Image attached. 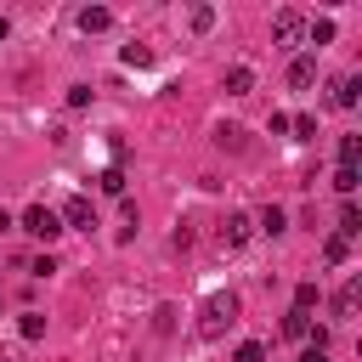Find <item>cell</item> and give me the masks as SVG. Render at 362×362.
Wrapping results in <instances>:
<instances>
[{
  "label": "cell",
  "mask_w": 362,
  "mask_h": 362,
  "mask_svg": "<svg viewBox=\"0 0 362 362\" xmlns=\"http://www.w3.org/2000/svg\"><path fill=\"white\" fill-rule=\"evenodd\" d=\"M232 322H238V294H232V288H226V294H209V300L198 305V334H204V339H221Z\"/></svg>",
  "instance_id": "1"
},
{
  "label": "cell",
  "mask_w": 362,
  "mask_h": 362,
  "mask_svg": "<svg viewBox=\"0 0 362 362\" xmlns=\"http://www.w3.org/2000/svg\"><path fill=\"white\" fill-rule=\"evenodd\" d=\"M23 232H28V238H40V243H51V238L62 232V221H57L45 204H28V209H23Z\"/></svg>",
  "instance_id": "2"
},
{
  "label": "cell",
  "mask_w": 362,
  "mask_h": 362,
  "mask_svg": "<svg viewBox=\"0 0 362 362\" xmlns=\"http://www.w3.org/2000/svg\"><path fill=\"white\" fill-rule=\"evenodd\" d=\"M272 40H277V45H300V40H305V17H300V11H277V17H272Z\"/></svg>",
  "instance_id": "3"
},
{
  "label": "cell",
  "mask_w": 362,
  "mask_h": 362,
  "mask_svg": "<svg viewBox=\"0 0 362 362\" xmlns=\"http://www.w3.org/2000/svg\"><path fill=\"white\" fill-rule=\"evenodd\" d=\"M57 221H68V226H79V232H90V226H96V209H90V198H68Z\"/></svg>",
  "instance_id": "4"
},
{
  "label": "cell",
  "mask_w": 362,
  "mask_h": 362,
  "mask_svg": "<svg viewBox=\"0 0 362 362\" xmlns=\"http://www.w3.org/2000/svg\"><path fill=\"white\" fill-rule=\"evenodd\" d=\"M311 79H317V57H294V62H288V85H294V90H305Z\"/></svg>",
  "instance_id": "5"
},
{
  "label": "cell",
  "mask_w": 362,
  "mask_h": 362,
  "mask_svg": "<svg viewBox=\"0 0 362 362\" xmlns=\"http://www.w3.org/2000/svg\"><path fill=\"white\" fill-rule=\"evenodd\" d=\"M356 305H362V283H345L334 294V317H356Z\"/></svg>",
  "instance_id": "6"
},
{
  "label": "cell",
  "mask_w": 362,
  "mask_h": 362,
  "mask_svg": "<svg viewBox=\"0 0 362 362\" xmlns=\"http://www.w3.org/2000/svg\"><path fill=\"white\" fill-rule=\"evenodd\" d=\"M226 90H232V96H249V90H255V68H243V62L226 68Z\"/></svg>",
  "instance_id": "7"
},
{
  "label": "cell",
  "mask_w": 362,
  "mask_h": 362,
  "mask_svg": "<svg viewBox=\"0 0 362 362\" xmlns=\"http://www.w3.org/2000/svg\"><path fill=\"white\" fill-rule=\"evenodd\" d=\"M249 232H255V221H249V215H226V226H221V238H226V243H243Z\"/></svg>",
  "instance_id": "8"
},
{
  "label": "cell",
  "mask_w": 362,
  "mask_h": 362,
  "mask_svg": "<svg viewBox=\"0 0 362 362\" xmlns=\"http://www.w3.org/2000/svg\"><path fill=\"white\" fill-rule=\"evenodd\" d=\"M107 23H113V17H107L102 6H85V11H79V28H85V34H102Z\"/></svg>",
  "instance_id": "9"
},
{
  "label": "cell",
  "mask_w": 362,
  "mask_h": 362,
  "mask_svg": "<svg viewBox=\"0 0 362 362\" xmlns=\"http://www.w3.org/2000/svg\"><path fill=\"white\" fill-rule=\"evenodd\" d=\"M305 34H311V45H328V40H334V17H311Z\"/></svg>",
  "instance_id": "10"
},
{
  "label": "cell",
  "mask_w": 362,
  "mask_h": 362,
  "mask_svg": "<svg viewBox=\"0 0 362 362\" xmlns=\"http://www.w3.org/2000/svg\"><path fill=\"white\" fill-rule=\"evenodd\" d=\"M334 107H356V79H334Z\"/></svg>",
  "instance_id": "11"
},
{
  "label": "cell",
  "mask_w": 362,
  "mask_h": 362,
  "mask_svg": "<svg viewBox=\"0 0 362 362\" xmlns=\"http://www.w3.org/2000/svg\"><path fill=\"white\" fill-rule=\"evenodd\" d=\"M362 232V215H356V204L345 198V209H339V238H356Z\"/></svg>",
  "instance_id": "12"
},
{
  "label": "cell",
  "mask_w": 362,
  "mask_h": 362,
  "mask_svg": "<svg viewBox=\"0 0 362 362\" xmlns=\"http://www.w3.org/2000/svg\"><path fill=\"white\" fill-rule=\"evenodd\" d=\"M283 334H288V339H305V334H311V317H305V311H288V317H283Z\"/></svg>",
  "instance_id": "13"
},
{
  "label": "cell",
  "mask_w": 362,
  "mask_h": 362,
  "mask_svg": "<svg viewBox=\"0 0 362 362\" xmlns=\"http://www.w3.org/2000/svg\"><path fill=\"white\" fill-rule=\"evenodd\" d=\"M215 141H221L226 153H243V130H238V124H221V130H215Z\"/></svg>",
  "instance_id": "14"
},
{
  "label": "cell",
  "mask_w": 362,
  "mask_h": 362,
  "mask_svg": "<svg viewBox=\"0 0 362 362\" xmlns=\"http://www.w3.org/2000/svg\"><path fill=\"white\" fill-rule=\"evenodd\" d=\"M283 221H288V215H283L277 204H266V209H260V232H272V238H277V232H283Z\"/></svg>",
  "instance_id": "15"
},
{
  "label": "cell",
  "mask_w": 362,
  "mask_h": 362,
  "mask_svg": "<svg viewBox=\"0 0 362 362\" xmlns=\"http://www.w3.org/2000/svg\"><path fill=\"white\" fill-rule=\"evenodd\" d=\"M119 57H124V62H130V68H147V62H153V51H147V45H136V40H130V45H124V51H119Z\"/></svg>",
  "instance_id": "16"
},
{
  "label": "cell",
  "mask_w": 362,
  "mask_h": 362,
  "mask_svg": "<svg viewBox=\"0 0 362 362\" xmlns=\"http://www.w3.org/2000/svg\"><path fill=\"white\" fill-rule=\"evenodd\" d=\"M288 130H294L300 141H317V119H311V113H300V119H288Z\"/></svg>",
  "instance_id": "17"
},
{
  "label": "cell",
  "mask_w": 362,
  "mask_h": 362,
  "mask_svg": "<svg viewBox=\"0 0 362 362\" xmlns=\"http://www.w3.org/2000/svg\"><path fill=\"white\" fill-rule=\"evenodd\" d=\"M345 255H351V243H345V238H328V243H322V260H328V266H339Z\"/></svg>",
  "instance_id": "18"
},
{
  "label": "cell",
  "mask_w": 362,
  "mask_h": 362,
  "mask_svg": "<svg viewBox=\"0 0 362 362\" xmlns=\"http://www.w3.org/2000/svg\"><path fill=\"white\" fill-rule=\"evenodd\" d=\"M17 334H23V339H40V334H45V317H40V311H28V317L17 322Z\"/></svg>",
  "instance_id": "19"
},
{
  "label": "cell",
  "mask_w": 362,
  "mask_h": 362,
  "mask_svg": "<svg viewBox=\"0 0 362 362\" xmlns=\"http://www.w3.org/2000/svg\"><path fill=\"white\" fill-rule=\"evenodd\" d=\"M232 362H266V345H260V339H243V345H238V356H232Z\"/></svg>",
  "instance_id": "20"
},
{
  "label": "cell",
  "mask_w": 362,
  "mask_h": 362,
  "mask_svg": "<svg viewBox=\"0 0 362 362\" xmlns=\"http://www.w3.org/2000/svg\"><path fill=\"white\" fill-rule=\"evenodd\" d=\"M187 23H192L198 34H209V28H215V11H209V6H192V17H187Z\"/></svg>",
  "instance_id": "21"
},
{
  "label": "cell",
  "mask_w": 362,
  "mask_h": 362,
  "mask_svg": "<svg viewBox=\"0 0 362 362\" xmlns=\"http://www.w3.org/2000/svg\"><path fill=\"white\" fill-rule=\"evenodd\" d=\"M356 153H362V141H356V136H339V164L356 170Z\"/></svg>",
  "instance_id": "22"
},
{
  "label": "cell",
  "mask_w": 362,
  "mask_h": 362,
  "mask_svg": "<svg viewBox=\"0 0 362 362\" xmlns=\"http://www.w3.org/2000/svg\"><path fill=\"white\" fill-rule=\"evenodd\" d=\"M311 305H317V283H300L294 288V311H311Z\"/></svg>",
  "instance_id": "23"
},
{
  "label": "cell",
  "mask_w": 362,
  "mask_h": 362,
  "mask_svg": "<svg viewBox=\"0 0 362 362\" xmlns=\"http://www.w3.org/2000/svg\"><path fill=\"white\" fill-rule=\"evenodd\" d=\"M334 187H339V192L351 198V192H356V170H351V164H339V175H334Z\"/></svg>",
  "instance_id": "24"
},
{
  "label": "cell",
  "mask_w": 362,
  "mask_h": 362,
  "mask_svg": "<svg viewBox=\"0 0 362 362\" xmlns=\"http://www.w3.org/2000/svg\"><path fill=\"white\" fill-rule=\"evenodd\" d=\"M300 362H328V351H311V345H305V351H300Z\"/></svg>",
  "instance_id": "25"
},
{
  "label": "cell",
  "mask_w": 362,
  "mask_h": 362,
  "mask_svg": "<svg viewBox=\"0 0 362 362\" xmlns=\"http://www.w3.org/2000/svg\"><path fill=\"white\" fill-rule=\"evenodd\" d=\"M6 34H11V23H6V17H0V40H6Z\"/></svg>",
  "instance_id": "26"
},
{
  "label": "cell",
  "mask_w": 362,
  "mask_h": 362,
  "mask_svg": "<svg viewBox=\"0 0 362 362\" xmlns=\"http://www.w3.org/2000/svg\"><path fill=\"white\" fill-rule=\"evenodd\" d=\"M0 362H11V356H0Z\"/></svg>",
  "instance_id": "27"
}]
</instances>
